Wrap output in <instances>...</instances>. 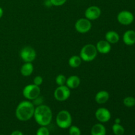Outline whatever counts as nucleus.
I'll use <instances>...</instances> for the list:
<instances>
[{
	"label": "nucleus",
	"mask_w": 135,
	"mask_h": 135,
	"mask_svg": "<svg viewBox=\"0 0 135 135\" xmlns=\"http://www.w3.org/2000/svg\"><path fill=\"white\" fill-rule=\"evenodd\" d=\"M36 122L40 126H47L51 122L53 117L52 111L48 105H37L34 110V116Z\"/></svg>",
	"instance_id": "nucleus-1"
},
{
	"label": "nucleus",
	"mask_w": 135,
	"mask_h": 135,
	"mask_svg": "<svg viewBox=\"0 0 135 135\" xmlns=\"http://www.w3.org/2000/svg\"><path fill=\"white\" fill-rule=\"evenodd\" d=\"M35 105L30 100L20 102L15 110L16 117L21 121H27L34 116Z\"/></svg>",
	"instance_id": "nucleus-2"
},
{
	"label": "nucleus",
	"mask_w": 135,
	"mask_h": 135,
	"mask_svg": "<svg viewBox=\"0 0 135 135\" xmlns=\"http://www.w3.org/2000/svg\"><path fill=\"white\" fill-rule=\"evenodd\" d=\"M98 53V52L95 45L88 44L82 47L79 56L80 57L83 61L90 62L96 59Z\"/></svg>",
	"instance_id": "nucleus-3"
},
{
	"label": "nucleus",
	"mask_w": 135,
	"mask_h": 135,
	"mask_svg": "<svg viewBox=\"0 0 135 135\" xmlns=\"http://www.w3.org/2000/svg\"><path fill=\"white\" fill-rule=\"evenodd\" d=\"M72 116L67 110L63 109L57 113L56 117L57 125L61 129H65L72 125Z\"/></svg>",
	"instance_id": "nucleus-4"
},
{
	"label": "nucleus",
	"mask_w": 135,
	"mask_h": 135,
	"mask_svg": "<svg viewBox=\"0 0 135 135\" xmlns=\"http://www.w3.org/2000/svg\"><path fill=\"white\" fill-rule=\"evenodd\" d=\"M41 93V89L40 86L34 84H28L22 90V95L28 100L33 101L39 97Z\"/></svg>",
	"instance_id": "nucleus-5"
},
{
	"label": "nucleus",
	"mask_w": 135,
	"mask_h": 135,
	"mask_svg": "<svg viewBox=\"0 0 135 135\" xmlns=\"http://www.w3.org/2000/svg\"><path fill=\"white\" fill-rule=\"evenodd\" d=\"M20 57L25 63H32L36 58V51L30 46H25L20 51Z\"/></svg>",
	"instance_id": "nucleus-6"
},
{
	"label": "nucleus",
	"mask_w": 135,
	"mask_h": 135,
	"mask_svg": "<svg viewBox=\"0 0 135 135\" xmlns=\"http://www.w3.org/2000/svg\"><path fill=\"white\" fill-rule=\"evenodd\" d=\"M71 96V89L66 85L58 86L55 90L54 96L57 101L64 102L68 100Z\"/></svg>",
	"instance_id": "nucleus-7"
},
{
	"label": "nucleus",
	"mask_w": 135,
	"mask_h": 135,
	"mask_svg": "<svg viewBox=\"0 0 135 135\" xmlns=\"http://www.w3.org/2000/svg\"><path fill=\"white\" fill-rule=\"evenodd\" d=\"M75 30L80 34H85L88 32L92 28L91 21L86 18H80L76 21L75 25Z\"/></svg>",
	"instance_id": "nucleus-8"
},
{
	"label": "nucleus",
	"mask_w": 135,
	"mask_h": 135,
	"mask_svg": "<svg viewBox=\"0 0 135 135\" xmlns=\"http://www.w3.org/2000/svg\"><path fill=\"white\" fill-rule=\"evenodd\" d=\"M117 21L121 25L127 26V25H129L133 23L134 19V15L131 11L124 10L121 11V12L118 13L117 16Z\"/></svg>",
	"instance_id": "nucleus-9"
},
{
	"label": "nucleus",
	"mask_w": 135,
	"mask_h": 135,
	"mask_svg": "<svg viewBox=\"0 0 135 135\" xmlns=\"http://www.w3.org/2000/svg\"><path fill=\"white\" fill-rule=\"evenodd\" d=\"M101 13V9L99 7L92 5L86 9L84 12V15H85V18H86L87 19L90 21H94L100 17Z\"/></svg>",
	"instance_id": "nucleus-10"
},
{
	"label": "nucleus",
	"mask_w": 135,
	"mask_h": 135,
	"mask_svg": "<svg viewBox=\"0 0 135 135\" xmlns=\"http://www.w3.org/2000/svg\"><path fill=\"white\" fill-rule=\"evenodd\" d=\"M95 116L98 121L100 123H107L112 117L111 112L105 108H100L95 112Z\"/></svg>",
	"instance_id": "nucleus-11"
},
{
	"label": "nucleus",
	"mask_w": 135,
	"mask_h": 135,
	"mask_svg": "<svg viewBox=\"0 0 135 135\" xmlns=\"http://www.w3.org/2000/svg\"><path fill=\"white\" fill-rule=\"evenodd\" d=\"M96 47L97 49L98 52L102 54H107L110 52L112 50L111 44H109L108 41L105 40H102L97 42L96 45Z\"/></svg>",
	"instance_id": "nucleus-12"
},
{
	"label": "nucleus",
	"mask_w": 135,
	"mask_h": 135,
	"mask_svg": "<svg viewBox=\"0 0 135 135\" xmlns=\"http://www.w3.org/2000/svg\"><path fill=\"white\" fill-rule=\"evenodd\" d=\"M123 41L127 46H133L135 44V31L133 30H128L123 36Z\"/></svg>",
	"instance_id": "nucleus-13"
},
{
	"label": "nucleus",
	"mask_w": 135,
	"mask_h": 135,
	"mask_svg": "<svg viewBox=\"0 0 135 135\" xmlns=\"http://www.w3.org/2000/svg\"><path fill=\"white\" fill-rule=\"evenodd\" d=\"M109 99V94L106 90H100L95 96V101L98 104H104Z\"/></svg>",
	"instance_id": "nucleus-14"
},
{
	"label": "nucleus",
	"mask_w": 135,
	"mask_h": 135,
	"mask_svg": "<svg viewBox=\"0 0 135 135\" xmlns=\"http://www.w3.org/2000/svg\"><path fill=\"white\" fill-rule=\"evenodd\" d=\"M80 84V79L76 75H71L67 78V81H66V84L67 87L70 89H75L78 88Z\"/></svg>",
	"instance_id": "nucleus-15"
},
{
	"label": "nucleus",
	"mask_w": 135,
	"mask_h": 135,
	"mask_svg": "<svg viewBox=\"0 0 135 135\" xmlns=\"http://www.w3.org/2000/svg\"><path fill=\"white\" fill-rule=\"evenodd\" d=\"M105 40L108 41L111 44H116L119 41L120 36L117 32L114 30H109L107 32L105 35Z\"/></svg>",
	"instance_id": "nucleus-16"
},
{
	"label": "nucleus",
	"mask_w": 135,
	"mask_h": 135,
	"mask_svg": "<svg viewBox=\"0 0 135 135\" xmlns=\"http://www.w3.org/2000/svg\"><path fill=\"white\" fill-rule=\"evenodd\" d=\"M34 71V65L32 63H25L21 67V73L24 76H29Z\"/></svg>",
	"instance_id": "nucleus-17"
},
{
	"label": "nucleus",
	"mask_w": 135,
	"mask_h": 135,
	"mask_svg": "<svg viewBox=\"0 0 135 135\" xmlns=\"http://www.w3.org/2000/svg\"><path fill=\"white\" fill-rule=\"evenodd\" d=\"M106 129L104 125L102 123H96L91 129V135H105Z\"/></svg>",
	"instance_id": "nucleus-18"
},
{
	"label": "nucleus",
	"mask_w": 135,
	"mask_h": 135,
	"mask_svg": "<svg viewBox=\"0 0 135 135\" xmlns=\"http://www.w3.org/2000/svg\"><path fill=\"white\" fill-rule=\"evenodd\" d=\"M82 59L79 55H73L69 59V65L72 68H77L81 65Z\"/></svg>",
	"instance_id": "nucleus-19"
},
{
	"label": "nucleus",
	"mask_w": 135,
	"mask_h": 135,
	"mask_svg": "<svg viewBox=\"0 0 135 135\" xmlns=\"http://www.w3.org/2000/svg\"><path fill=\"white\" fill-rule=\"evenodd\" d=\"M112 131L115 135H123L125 133V129L121 124H113L112 126Z\"/></svg>",
	"instance_id": "nucleus-20"
},
{
	"label": "nucleus",
	"mask_w": 135,
	"mask_h": 135,
	"mask_svg": "<svg viewBox=\"0 0 135 135\" xmlns=\"http://www.w3.org/2000/svg\"><path fill=\"white\" fill-rule=\"evenodd\" d=\"M123 104L127 108H132L135 105V98L133 96H127L123 99Z\"/></svg>",
	"instance_id": "nucleus-21"
},
{
	"label": "nucleus",
	"mask_w": 135,
	"mask_h": 135,
	"mask_svg": "<svg viewBox=\"0 0 135 135\" xmlns=\"http://www.w3.org/2000/svg\"><path fill=\"white\" fill-rule=\"evenodd\" d=\"M66 81H67V77L62 74H59L55 78V83L58 86L65 85Z\"/></svg>",
	"instance_id": "nucleus-22"
},
{
	"label": "nucleus",
	"mask_w": 135,
	"mask_h": 135,
	"mask_svg": "<svg viewBox=\"0 0 135 135\" xmlns=\"http://www.w3.org/2000/svg\"><path fill=\"white\" fill-rule=\"evenodd\" d=\"M69 135H80L81 131L78 127L75 125H71L69 127Z\"/></svg>",
	"instance_id": "nucleus-23"
},
{
	"label": "nucleus",
	"mask_w": 135,
	"mask_h": 135,
	"mask_svg": "<svg viewBox=\"0 0 135 135\" xmlns=\"http://www.w3.org/2000/svg\"><path fill=\"white\" fill-rule=\"evenodd\" d=\"M50 131L46 126H41L36 132V135H50Z\"/></svg>",
	"instance_id": "nucleus-24"
},
{
	"label": "nucleus",
	"mask_w": 135,
	"mask_h": 135,
	"mask_svg": "<svg viewBox=\"0 0 135 135\" xmlns=\"http://www.w3.org/2000/svg\"><path fill=\"white\" fill-rule=\"evenodd\" d=\"M50 1H51V5L54 6L59 7L64 5L67 2V0H50Z\"/></svg>",
	"instance_id": "nucleus-25"
},
{
	"label": "nucleus",
	"mask_w": 135,
	"mask_h": 135,
	"mask_svg": "<svg viewBox=\"0 0 135 135\" xmlns=\"http://www.w3.org/2000/svg\"><path fill=\"white\" fill-rule=\"evenodd\" d=\"M42 83H43V78L41 76H36L34 78V80H33V84H35V85L38 86H40V85H42Z\"/></svg>",
	"instance_id": "nucleus-26"
},
{
	"label": "nucleus",
	"mask_w": 135,
	"mask_h": 135,
	"mask_svg": "<svg viewBox=\"0 0 135 135\" xmlns=\"http://www.w3.org/2000/svg\"><path fill=\"white\" fill-rule=\"evenodd\" d=\"M11 135H24V134L21 131L17 130V131H14L11 134Z\"/></svg>",
	"instance_id": "nucleus-27"
},
{
	"label": "nucleus",
	"mask_w": 135,
	"mask_h": 135,
	"mask_svg": "<svg viewBox=\"0 0 135 135\" xmlns=\"http://www.w3.org/2000/svg\"><path fill=\"white\" fill-rule=\"evenodd\" d=\"M3 10L2 8L0 7V18L3 17Z\"/></svg>",
	"instance_id": "nucleus-28"
},
{
	"label": "nucleus",
	"mask_w": 135,
	"mask_h": 135,
	"mask_svg": "<svg viewBox=\"0 0 135 135\" xmlns=\"http://www.w3.org/2000/svg\"><path fill=\"white\" fill-rule=\"evenodd\" d=\"M115 123H117V124L121 123V119H120V118L115 119Z\"/></svg>",
	"instance_id": "nucleus-29"
},
{
	"label": "nucleus",
	"mask_w": 135,
	"mask_h": 135,
	"mask_svg": "<svg viewBox=\"0 0 135 135\" xmlns=\"http://www.w3.org/2000/svg\"><path fill=\"white\" fill-rule=\"evenodd\" d=\"M1 135H4V134H1Z\"/></svg>",
	"instance_id": "nucleus-30"
}]
</instances>
